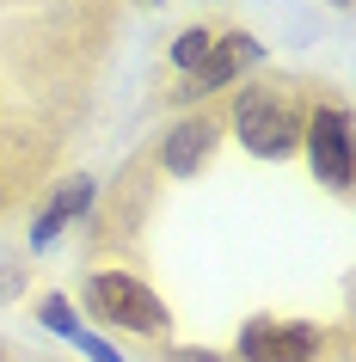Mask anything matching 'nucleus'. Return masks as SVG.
<instances>
[{
    "label": "nucleus",
    "instance_id": "f257e3e1",
    "mask_svg": "<svg viewBox=\"0 0 356 362\" xmlns=\"http://www.w3.org/2000/svg\"><path fill=\"white\" fill-rule=\"evenodd\" d=\"M319 98V80H252L227 105V129L258 160H289L301 148V123Z\"/></svg>",
    "mask_w": 356,
    "mask_h": 362
},
{
    "label": "nucleus",
    "instance_id": "f03ea898",
    "mask_svg": "<svg viewBox=\"0 0 356 362\" xmlns=\"http://www.w3.org/2000/svg\"><path fill=\"white\" fill-rule=\"evenodd\" d=\"M80 301H86V313H93L98 325H117V332H130V338L160 344V350H166V338H172V307L160 301L135 270H117V264L86 270Z\"/></svg>",
    "mask_w": 356,
    "mask_h": 362
},
{
    "label": "nucleus",
    "instance_id": "7ed1b4c3",
    "mask_svg": "<svg viewBox=\"0 0 356 362\" xmlns=\"http://www.w3.org/2000/svg\"><path fill=\"white\" fill-rule=\"evenodd\" d=\"M234 362H350V332L319 320H258L240 325Z\"/></svg>",
    "mask_w": 356,
    "mask_h": 362
},
{
    "label": "nucleus",
    "instance_id": "20e7f679",
    "mask_svg": "<svg viewBox=\"0 0 356 362\" xmlns=\"http://www.w3.org/2000/svg\"><path fill=\"white\" fill-rule=\"evenodd\" d=\"M301 148H307L314 178H319L332 197L350 191V111H344V98L326 93V86H319L307 123H301Z\"/></svg>",
    "mask_w": 356,
    "mask_h": 362
},
{
    "label": "nucleus",
    "instance_id": "39448f33",
    "mask_svg": "<svg viewBox=\"0 0 356 362\" xmlns=\"http://www.w3.org/2000/svg\"><path fill=\"white\" fill-rule=\"evenodd\" d=\"M222 135H227V111H222V105H203V111L178 117V123L148 148V160L166 172V178H197V172L215 160Z\"/></svg>",
    "mask_w": 356,
    "mask_h": 362
},
{
    "label": "nucleus",
    "instance_id": "423d86ee",
    "mask_svg": "<svg viewBox=\"0 0 356 362\" xmlns=\"http://www.w3.org/2000/svg\"><path fill=\"white\" fill-rule=\"evenodd\" d=\"M258 62H264V43L252 37V31H240V25H227V31H222V43L209 49V62H203V68H190V74L178 80V86H172V93H166V105H203V98L227 93V86H234L240 74H252Z\"/></svg>",
    "mask_w": 356,
    "mask_h": 362
},
{
    "label": "nucleus",
    "instance_id": "0eeeda50",
    "mask_svg": "<svg viewBox=\"0 0 356 362\" xmlns=\"http://www.w3.org/2000/svg\"><path fill=\"white\" fill-rule=\"evenodd\" d=\"M86 203H93V178H68V185H62V191L50 197V209L38 215V228H31V240H38V246H50V240H56V233L68 228V221H74L80 209H86Z\"/></svg>",
    "mask_w": 356,
    "mask_h": 362
},
{
    "label": "nucleus",
    "instance_id": "6e6552de",
    "mask_svg": "<svg viewBox=\"0 0 356 362\" xmlns=\"http://www.w3.org/2000/svg\"><path fill=\"white\" fill-rule=\"evenodd\" d=\"M222 31L227 25H185V37H172V49H166V62L172 68H178V74H190V68H203L209 62V49H215V43H222Z\"/></svg>",
    "mask_w": 356,
    "mask_h": 362
},
{
    "label": "nucleus",
    "instance_id": "1a4fd4ad",
    "mask_svg": "<svg viewBox=\"0 0 356 362\" xmlns=\"http://www.w3.org/2000/svg\"><path fill=\"white\" fill-rule=\"evenodd\" d=\"M38 320H43V325H50V332L62 338L68 325H80V313L68 307V295H43V301H38Z\"/></svg>",
    "mask_w": 356,
    "mask_h": 362
},
{
    "label": "nucleus",
    "instance_id": "9d476101",
    "mask_svg": "<svg viewBox=\"0 0 356 362\" xmlns=\"http://www.w3.org/2000/svg\"><path fill=\"white\" fill-rule=\"evenodd\" d=\"M62 338H68V344H80V350H86V356H93V362H123V356H117V344L93 338V332H86V325H68V332H62Z\"/></svg>",
    "mask_w": 356,
    "mask_h": 362
},
{
    "label": "nucleus",
    "instance_id": "9b49d317",
    "mask_svg": "<svg viewBox=\"0 0 356 362\" xmlns=\"http://www.w3.org/2000/svg\"><path fill=\"white\" fill-rule=\"evenodd\" d=\"M160 362H234V356H215V350H160Z\"/></svg>",
    "mask_w": 356,
    "mask_h": 362
},
{
    "label": "nucleus",
    "instance_id": "f8f14e48",
    "mask_svg": "<svg viewBox=\"0 0 356 362\" xmlns=\"http://www.w3.org/2000/svg\"><path fill=\"white\" fill-rule=\"evenodd\" d=\"M6 209H19V197H13V178L0 172V215H6Z\"/></svg>",
    "mask_w": 356,
    "mask_h": 362
},
{
    "label": "nucleus",
    "instance_id": "ddd939ff",
    "mask_svg": "<svg viewBox=\"0 0 356 362\" xmlns=\"http://www.w3.org/2000/svg\"><path fill=\"white\" fill-rule=\"evenodd\" d=\"M332 6H350V0H332Z\"/></svg>",
    "mask_w": 356,
    "mask_h": 362
},
{
    "label": "nucleus",
    "instance_id": "4468645a",
    "mask_svg": "<svg viewBox=\"0 0 356 362\" xmlns=\"http://www.w3.org/2000/svg\"><path fill=\"white\" fill-rule=\"evenodd\" d=\"M0 362H6V344H0Z\"/></svg>",
    "mask_w": 356,
    "mask_h": 362
}]
</instances>
